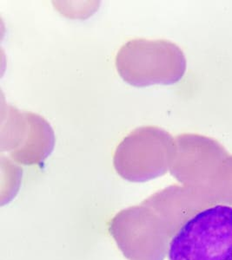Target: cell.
I'll use <instances>...</instances> for the list:
<instances>
[{
  "instance_id": "6da1fadb",
  "label": "cell",
  "mask_w": 232,
  "mask_h": 260,
  "mask_svg": "<svg viewBox=\"0 0 232 260\" xmlns=\"http://www.w3.org/2000/svg\"><path fill=\"white\" fill-rule=\"evenodd\" d=\"M169 260H232V207L217 205L189 219L173 237Z\"/></svg>"
},
{
  "instance_id": "7a4b0ae2",
  "label": "cell",
  "mask_w": 232,
  "mask_h": 260,
  "mask_svg": "<svg viewBox=\"0 0 232 260\" xmlns=\"http://www.w3.org/2000/svg\"><path fill=\"white\" fill-rule=\"evenodd\" d=\"M119 76L135 87L170 84L184 71L182 53L165 40L136 39L125 43L115 58Z\"/></svg>"
},
{
  "instance_id": "3957f363",
  "label": "cell",
  "mask_w": 232,
  "mask_h": 260,
  "mask_svg": "<svg viewBox=\"0 0 232 260\" xmlns=\"http://www.w3.org/2000/svg\"><path fill=\"white\" fill-rule=\"evenodd\" d=\"M55 134L51 125L38 114L2 107L1 149L24 164L39 162L53 150Z\"/></svg>"
},
{
  "instance_id": "277c9868",
  "label": "cell",
  "mask_w": 232,
  "mask_h": 260,
  "mask_svg": "<svg viewBox=\"0 0 232 260\" xmlns=\"http://www.w3.org/2000/svg\"><path fill=\"white\" fill-rule=\"evenodd\" d=\"M171 149V137L160 127L143 126L125 136L117 147L114 165L131 180H146L164 170Z\"/></svg>"
}]
</instances>
